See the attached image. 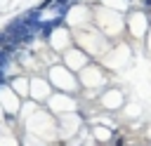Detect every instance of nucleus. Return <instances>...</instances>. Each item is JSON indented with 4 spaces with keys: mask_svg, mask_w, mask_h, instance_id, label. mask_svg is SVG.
Listing matches in <instances>:
<instances>
[{
    "mask_svg": "<svg viewBox=\"0 0 151 146\" xmlns=\"http://www.w3.org/2000/svg\"><path fill=\"white\" fill-rule=\"evenodd\" d=\"M7 64H9V54H7V52H2V49H0V71H2V68H5V66H7Z\"/></svg>",
    "mask_w": 151,
    "mask_h": 146,
    "instance_id": "f257e3e1",
    "label": "nucleus"
}]
</instances>
